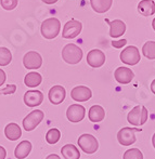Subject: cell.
Segmentation results:
<instances>
[{"instance_id":"cell-18","label":"cell","mask_w":155,"mask_h":159,"mask_svg":"<svg viewBox=\"0 0 155 159\" xmlns=\"http://www.w3.org/2000/svg\"><path fill=\"white\" fill-rule=\"evenodd\" d=\"M4 134H6L7 139H9L10 141H16L21 138L22 130L19 127V125L11 122V124L7 125L6 128H4Z\"/></svg>"},{"instance_id":"cell-6","label":"cell","mask_w":155,"mask_h":159,"mask_svg":"<svg viewBox=\"0 0 155 159\" xmlns=\"http://www.w3.org/2000/svg\"><path fill=\"white\" fill-rule=\"evenodd\" d=\"M44 117H45L44 111H40V109H35V111H31L23 119V128L26 131H33L42 121Z\"/></svg>"},{"instance_id":"cell-5","label":"cell","mask_w":155,"mask_h":159,"mask_svg":"<svg viewBox=\"0 0 155 159\" xmlns=\"http://www.w3.org/2000/svg\"><path fill=\"white\" fill-rule=\"evenodd\" d=\"M141 129H137V128H129L125 127L120 129L117 133V140L120 144L124 145V146H129V145L136 143V132H140Z\"/></svg>"},{"instance_id":"cell-10","label":"cell","mask_w":155,"mask_h":159,"mask_svg":"<svg viewBox=\"0 0 155 159\" xmlns=\"http://www.w3.org/2000/svg\"><path fill=\"white\" fill-rule=\"evenodd\" d=\"M23 64L27 69H38L42 65V57L36 51H30L24 55Z\"/></svg>"},{"instance_id":"cell-2","label":"cell","mask_w":155,"mask_h":159,"mask_svg":"<svg viewBox=\"0 0 155 159\" xmlns=\"http://www.w3.org/2000/svg\"><path fill=\"white\" fill-rule=\"evenodd\" d=\"M40 30H41V35L46 39H53L60 34L61 23L57 17H50L42 22Z\"/></svg>"},{"instance_id":"cell-12","label":"cell","mask_w":155,"mask_h":159,"mask_svg":"<svg viewBox=\"0 0 155 159\" xmlns=\"http://www.w3.org/2000/svg\"><path fill=\"white\" fill-rule=\"evenodd\" d=\"M114 77H115L116 81L120 84H128L131 82V80L134 79V74L128 67H118L116 68V70L114 71Z\"/></svg>"},{"instance_id":"cell-13","label":"cell","mask_w":155,"mask_h":159,"mask_svg":"<svg viewBox=\"0 0 155 159\" xmlns=\"http://www.w3.org/2000/svg\"><path fill=\"white\" fill-rule=\"evenodd\" d=\"M92 96V92L88 87L77 86L71 91V98L76 102H86L90 100Z\"/></svg>"},{"instance_id":"cell-24","label":"cell","mask_w":155,"mask_h":159,"mask_svg":"<svg viewBox=\"0 0 155 159\" xmlns=\"http://www.w3.org/2000/svg\"><path fill=\"white\" fill-rule=\"evenodd\" d=\"M142 53L147 59L154 60L155 59V41H148L143 44Z\"/></svg>"},{"instance_id":"cell-21","label":"cell","mask_w":155,"mask_h":159,"mask_svg":"<svg viewBox=\"0 0 155 159\" xmlns=\"http://www.w3.org/2000/svg\"><path fill=\"white\" fill-rule=\"evenodd\" d=\"M113 0H90L91 8L96 13H105L111 9Z\"/></svg>"},{"instance_id":"cell-31","label":"cell","mask_w":155,"mask_h":159,"mask_svg":"<svg viewBox=\"0 0 155 159\" xmlns=\"http://www.w3.org/2000/svg\"><path fill=\"white\" fill-rule=\"evenodd\" d=\"M6 78H7V76H6V73H4L3 70H2L1 68H0V87L2 86V84L6 82Z\"/></svg>"},{"instance_id":"cell-32","label":"cell","mask_w":155,"mask_h":159,"mask_svg":"<svg viewBox=\"0 0 155 159\" xmlns=\"http://www.w3.org/2000/svg\"><path fill=\"white\" fill-rule=\"evenodd\" d=\"M6 156H7V152L4 149V147L0 146V159H6Z\"/></svg>"},{"instance_id":"cell-20","label":"cell","mask_w":155,"mask_h":159,"mask_svg":"<svg viewBox=\"0 0 155 159\" xmlns=\"http://www.w3.org/2000/svg\"><path fill=\"white\" fill-rule=\"evenodd\" d=\"M31 151V143L30 141H22L15 147L14 155L17 159H24L30 155Z\"/></svg>"},{"instance_id":"cell-33","label":"cell","mask_w":155,"mask_h":159,"mask_svg":"<svg viewBox=\"0 0 155 159\" xmlns=\"http://www.w3.org/2000/svg\"><path fill=\"white\" fill-rule=\"evenodd\" d=\"M46 159H61L59 155H57V154H51V155L47 156Z\"/></svg>"},{"instance_id":"cell-36","label":"cell","mask_w":155,"mask_h":159,"mask_svg":"<svg viewBox=\"0 0 155 159\" xmlns=\"http://www.w3.org/2000/svg\"><path fill=\"white\" fill-rule=\"evenodd\" d=\"M152 144H153V146L155 148V133L153 134V136H152Z\"/></svg>"},{"instance_id":"cell-19","label":"cell","mask_w":155,"mask_h":159,"mask_svg":"<svg viewBox=\"0 0 155 159\" xmlns=\"http://www.w3.org/2000/svg\"><path fill=\"white\" fill-rule=\"evenodd\" d=\"M89 120L92 122H100L104 119L105 117V111L100 105H93L90 107L88 111Z\"/></svg>"},{"instance_id":"cell-22","label":"cell","mask_w":155,"mask_h":159,"mask_svg":"<svg viewBox=\"0 0 155 159\" xmlns=\"http://www.w3.org/2000/svg\"><path fill=\"white\" fill-rule=\"evenodd\" d=\"M61 153L64 159H79L80 153L78 148L73 144H66L61 148Z\"/></svg>"},{"instance_id":"cell-28","label":"cell","mask_w":155,"mask_h":159,"mask_svg":"<svg viewBox=\"0 0 155 159\" xmlns=\"http://www.w3.org/2000/svg\"><path fill=\"white\" fill-rule=\"evenodd\" d=\"M19 0H0V4L4 10H13L17 7Z\"/></svg>"},{"instance_id":"cell-14","label":"cell","mask_w":155,"mask_h":159,"mask_svg":"<svg viewBox=\"0 0 155 159\" xmlns=\"http://www.w3.org/2000/svg\"><path fill=\"white\" fill-rule=\"evenodd\" d=\"M44 101V94L38 90H30L24 94V103L28 107L39 106Z\"/></svg>"},{"instance_id":"cell-30","label":"cell","mask_w":155,"mask_h":159,"mask_svg":"<svg viewBox=\"0 0 155 159\" xmlns=\"http://www.w3.org/2000/svg\"><path fill=\"white\" fill-rule=\"evenodd\" d=\"M126 43H127V40H126V39H120V40L113 41V42H112V46H113L114 48H116V49H120V48H123L124 46H126Z\"/></svg>"},{"instance_id":"cell-34","label":"cell","mask_w":155,"mask_h":159,"mask_svg":"<svg viewBox=\"0 0 155 159\" xmlns=\"http://www.w3.org/2000/svg\"><path fill=\"white\" fill-rule=\"evenodd\" d=\"M42 1H44L45 3H47V4H53V3H55L58 0H42Z\"/></svg>"},{"instance_id":"cell-4","label":"cell","mask_w":155,"mask_h":159,"mask_svg":"<svg viewBox=\"0 0 155 159\" xmlns=\"http://www.w3.org/2000/svg\"><path fill=\"white\" fill-rule=\"evenodd\" d=\"M78 146L80 147L82 152L86 154H93L98 151L99 148V142L96 138H94L92 134L85 133L78 138Z\"/></svg>"},{"instance_id":"cell-27","label":"cell","mask_w":155,"mask_h":159,"mask_svg":"<svg viewBox=\"0 0 155 159\" xmlns=\"http://www.w3.org/2000/svg\"><path fill=\"white\" fill-rule=\"evenodd\" d=\"M123 159H143V154L140 149L131 148L125 152Z\"/></svg>"},{"instance_id":"cell-17","label":"cell","mask_w":155,"mask_h":159,"mask_svg":"<svg viewBox=\"0 0 155 159\" xmlns=\"http://www.w3.org/2000/svg\"><path fill=\"white\" fill-rule=\"evenodd\" d=\"M138 11L143 16H151L155 13V2L153 0H141L138 4Z\"/></svg>"},{"instance_id":"cell-23","label":"cell","mask_w":155,"mask_h":159,"mask_svg":"<svg viewBox=\"0 0 155 159\" xmlns=\"http://www.w3.org/2000/svg\"><path fill=\"white\" fill-rule=\"evenodd\" d=\"M42 81V77L40 74L36 73V71H31L24 78V84L30 88H35L38 87Z\"/></svg>"},{"instance_id":"cell-16","label":"cell","mask_w":155,"mask_h":159,"mask_svg":"<svg viewBox=\"0 0 155 159\" xmlns=\"http://www.w3.org/2000/svg\"><path fill=\"white\" fill-rule=\"evenodd\" d=\"M126 32V24L122 20H114L110 22V36L112 38H118Z\"/></svg>"},{"instance_id":"cell-37","label":"cell","mask_w":155,"mask_h":159,"mask_svg":"<svg viewBox=\"0 0 155 159\" xmlns=\"http://www.w3.org/2000/svg\"><path fill=\"white\" fill-rule=\"evenodd\" d=\"M152 27H153V30H155V19L153 20V22H152Z\"/></svg>"},{"instance_id":"cell-7","label":"cell","mask_w":155,"mask_h":159,"mask_svg":"<svg viewBox=\"0 0 155 159\" xmlns=\"http://www.w3.org/2000/svg\"><path fill=\"white\" fill-rule=\"evenodd\" d=\"M140 52L134 46L127 47L120 53V61L127 65H137L140 62Z\"/></svg>"},{"instance_id":"cell-25","label":"cell","mask_w":155,"mask_h":159,"mask_svg":"<svg viewBox=\"0 0 155 159\" xmlns=\"http://www.w3.org/2000/svg\"><path fill=\"white\" fill-rule=\"evenodd\" d=\"M12 61V54L10 50L4 47H0V66H7Z\"/></svg>"},{"instance_id":"cell-9","label":"cell","mask_w":155,"mask_h":159,"mask_svg":"<svg viewBox=\"0 0 155 159\" xmlns=\"http://www.w3.org/2000/svg\"><path fill=\"white\" fill-rule=\"evenodd\" d=\"M86 115V109L82 105L79 104H73L67 108L66 111V117L73 124L82 121Z\"/></svg>"},{"instance_id":"cell-29","label":"cell","mask_w":155,"mask_h":159,"mask_svg":"<svg viewBox=\"0 0 155 159\" xmlns=\"http://www.w3.org/2000/svg\"><path fill=\"white\" fill-rule=\"evenodd\" d=\"M16 91V86L15 84H9V86H7L4 89H1L0 90V94H13V93Z\"/></svg>"},{"instance_id":"cell-1","label":"cell","mask_w":155,"mask_h":159,"mask_svg":"<svg viewBox=\"0 0 155 159\" xmlns=\"http://www.w3.org/2000/svg\"><path fill=\"white\" fill-rule=\"evenodd\" d=\"M82 50L74 43H68L62 50V59L67 64H78L82 59Z\"/></svg>"},{"instance_id":"cell-35","label":"cell","mask_w":155,"mask_h":159,"mask_svg":"<svg viewBox=\"0 0 155 159\" xmlns=\"http://www.w3.org/2000/svg\"><path fill=\"white\" fill-rule=\"evenodd\" d=\"M151 91L155 94V79L152 81V84H151Z\"/></svg>"},{"instance_id":"cell-15","label":"cell","mask_w":155,"mask_h":159,"mask_svg":"<svg viewBox=\"0 0 155 159\" xmlns=\"http://www.w3.org/2000/svg\"><path fill=\"white\" fill-rule=\"evenodd\" d=\"M65 96H66V91L62 86H53L48 93L49 101L54 105L61 104L64 101Z\"/></svg>"},{"instance_id":"cell-8","label":"cell","mask_w":155,"mask_h":159,"mask_svg":"<svg viewBox=\"0 0 155 159\" xmlns=\"http://www.w3.org/2000/svg\"><path fill=\"white\" fill-rule=\"evenodd\" d=\"M82 30V24L77 20H71V21L66 22V24L63 27L62 36L65 39H73V38L77 37Z\"/></svg>"},{"instance_id":"cell-3","label":"cell","mask_w":155,"mask_h":159,"mask_svg":"<svg viewBox=\"0 0 155 159\" xmlns=\"http://www.w3.org/2000/svg\"><path fill=\"white\" fill-rule=\"evenodd\" d=\"M148 118H149V113L148 109L144 106H138L134 107L131 111H129L127 116V120L131 126L134 127H140L147 122Z\"/></svg>"},{"instance_id":"cell-11","label":"cell","mask_w":155,"mask_h":159,"mask_svg":"<svg viewBox=\"0 0 155 159\" xmlns=\"http://www.w3.org/2000/svg\"><path fill=\"white\" fill-rule=\"evenodd\" d=\"M105 54L99 49H93L87 54V63L93 68H99L105 63Z\"/></svg>"},{"instance_id":"cell-26","label":"cell","mask_w":155,"mask_h":159,"mask_svg":"<svg viewBox=\"0 0 155 159\" xmlns=\"http://www.w3.org/2000/svg\"><path fill=\"white\" fill-rule=\"evenodd\" d=\"M60 138H61V132L58 129H55V128L50 129L46 134V141L49 144H55V143H58Z\"/></svg>"}]
</instances>
